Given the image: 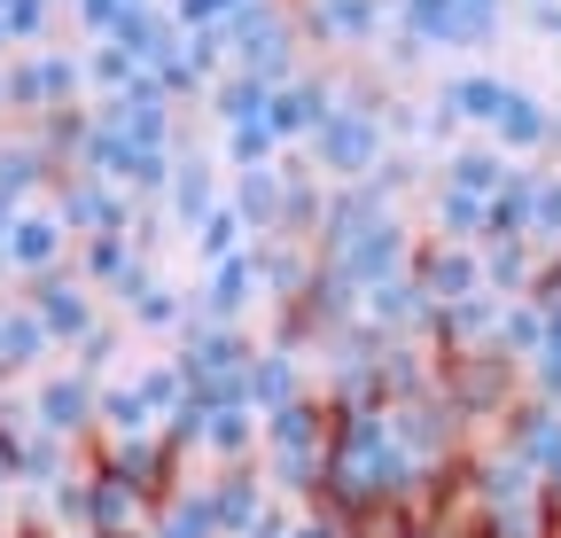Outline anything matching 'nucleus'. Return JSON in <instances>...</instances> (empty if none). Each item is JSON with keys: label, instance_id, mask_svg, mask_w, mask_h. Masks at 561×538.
Segmentation results:
<instances>
[{"label": "nucleus", "instance_id": "f03ea898", "mask_svg": "<svg viewBox=\"0 0 561 538\" xmlns=\"http://www.w3.org/2000/svg\"><path fill=\"white\" fill-rule=\"evenodd\" d=\"M367 149H375V133L359 125V117H343V125H328V164H367Z\"/></svg>", "mask_w": 561, "mask_h": 538}, {"label": "nucleus", "instance_id": "7ed1b4c3", "mask_svg": "<svg viewBox=\"0 0 561 538\" xmlns=\"http://www.w3.org/2000/svg\"><path fill=\"white\" fill-rule=\"evenodd\" d=\"M500 133L515 149H530V141H546V110L538 102H523V94H507V110H500Z\"/></svg>", "mask_w": 561, "mask_h": 538}, {"label": "nucleus", "instance_id": "f257e3e1", "mask_svg": "<svg viewBox=\"0 0 561 538\" xmlns=\"http://www.w3.org/2000/svg\"><path fill=\"white\" fill-rule=\"evenodd\" d=\"M421 282H430L437 297H453V305H460V297L476 289V257H468V250H437V257H430V274H421Z\"/></svg>", "mask_w": 561, "mask_h": 538}]
</instances>
